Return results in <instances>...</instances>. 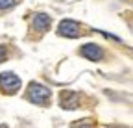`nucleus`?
<instances>
[{"label": "nucleus", "instance_id": "obj_6", "mask_svg": "<svg viewBox=\"0 0 133 128\" xmlns=\"http://www.w3.org/2000/svg\"><path fill=\"white\" fill-rule=\"evenodd\" d=\"M33 28L39 30V32H46L50 28V17L44 13H37L35 17H33Z\"/></svg>", "mask_w": 133, "mask_h": 128}, {"label": "nucleus", "instance_id": "obj_9", "mask_svg": "<svg viewBox=\"0 0 133 128\" xmlns=\"http://www.w3.org/2000/svg\"><path fill=\"white\" fill-rule=\"evenodd\" d=\"M74 128H92V124H89V123L87 124H76Z\"/></svg>", "mask_w": 133, "mask_h": 128}, {"label": "nucleus", "instance_id": "obj_2", "mask_svg": "<svg viewBox=\"0 0 133 128\" xmlns=\"http://www.w3.org/2000/svg\"><path fill=\"white\" fill-rule=\"evenodd\" d=\"M0 87H2L6 93H17L21 87V78L13 74V72H2L0 74Z\"/></svg>", "mask_w": 133, "mask_h": 128}, {"label": "nucleus", "instance_id": "obj_7", "mask_svg": "<svg viewBox=\"0 0 133 128\" xmlns=\"http://www.w3.org/2000/svg\"><path fill=\"white\" fill-rule=\"evenodd\" d=\"M15 6V0H0V9H9Z\"/></svg>", "mask_w": 133, "mask_h": 128}, {"label": "nucleus", "instance_id": "obj_5", "mask_svg": "<svg viewBox=\"0 0 133 128\" xmlns=\"http://www.w3.org/2000/svg\"><path fill=\"white\" fill-rule=\"evenodd\" d=\"M61 106L66 109H74L79 106V95L74 91H65L61 93Z\"/></svg>", "mask_w": 133, "mask_h": 128}, {"label": "nucleus", "instance_id": "obj_8", "mask_svg": "<svg viewBox=\"0 0 133 128\" xmlns=\"http://www.w3.org/2000/svg\"><path fill=\"white\" fill-rule=\"evenodd\" d=\"M6 56H8V52H6V46H2V45H0V63H2V61L6 59Z\"/></svg>", "mask_w": 133, "mask_h": 128}, {"label": "nucleus", "instance_id": "obj_1", "mask_svg": "<svg viewBox=\"0 0 133 128\" xmlns=\"http://www.w3.org/2000/svg\"><path fill=\"white\" fill-rule=\"evenodd\" d=\"M30 99L35 102V104H41L44 106L50 99V89L41 86V84H35V82H31L30 84Z\"/></svg>", "mask_w": 133, "mask_h": 128}, {"label": "nucleus", "instance_id": "obj_10", "mask_svg": "<svg viewBox=\"0 0 133 128\" xmlns=\"http://www.w3.org/2000/svg\"><path fill=\"white\" fill-rule=\"evenodd\" d=\"M111 128H115V126H111Z\"/></svg>", "mask_w": 133, "mask_h": 128}, {"label": "nucleus", "instance_id": "obj_3", "mask_svg": "<svg viewBox=\"0 0 133 128\" xmlns=\"http://www.w3.org/2000/svg\"><path fill=\"white\" fill-rule=\"evenodd\" d=\"M59 34L65 35V37H78L81 34V28H79V24L76 21L66 19V21L59 22Z\"/></svg>", "mask_w": 133, "mask_h": 128}, {"label": "nucleus", "instance_id": "obj_4", "mask_svg": "<svg viewBox=\"0 0 133 128\" xmlns=\"http://www.w3.org/2000/svg\"><path fill=\"white\" fill-rule=\"evenodd\" d=\"M81 56L87 58V59H92V61H100L104 58V50L94 43H87V45L81 46Z\"/></svg>", "mask_w": 133, "mask_h": 128}]
</instances>
